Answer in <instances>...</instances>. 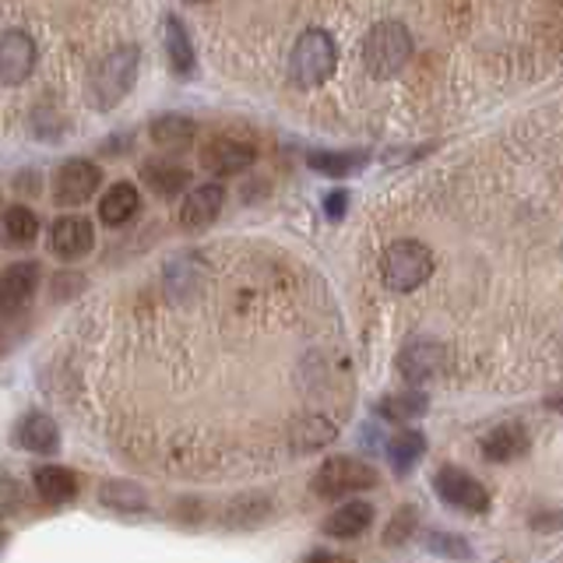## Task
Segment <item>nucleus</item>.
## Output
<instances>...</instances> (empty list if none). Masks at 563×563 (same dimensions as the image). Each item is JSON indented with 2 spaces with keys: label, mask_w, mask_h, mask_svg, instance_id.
Returning <instances> with one entry per match:
<instances>
[{
  "label": "nucleus",
  "mask_w": 563,
  "mask_h": 563,
  "mask_svg": "<svg viewBox=\"0 0 563 563\" xmlns=\"http://www.w3.org/2000/svg\"><path fill=\"white\" fill-rule=\"evenodd\" d=\"M137 64H141V49L131 43H123L96 60L92 75H88V99H92L96 110L106 113L131 96L134 78H137Z\"/></svg>",
  "instance_id": "f257e3e1"
},
{
  "label": "nucleus",
  "mask_w": 563,
  "mask_h": 563,
  "mask_svg": "<svg viewBox=\"0 0 563 563\" xmlns=\"http://www.w3.org/2000/svg\"><path fill=\"white\" fill-rule=\"evenodd\" d=\"M334 67H339V46H334V35L324 29H307L296 40L289 53V78L299 88H317L324 85Z\"/></svg>",
  "instance_id": "f03ea898"
},
{
  "label": "nucleus",
  "mask_w": 563,
  "mask_h": 563,
  "mask_svg": "<svg viewBox=\"0 0 563 563\" xmlns=\"http://www.w3.org/2000/svg\"><path fill=\"white\" fill-rule=\"evenodd\" d=\"M412 57V32L401 22H377L363 40V67L374 78H395Z\"/></svg>",
  "instance_id": "7ed1b4c3"
},
{
  "label": "nucleus",
  "mask_w": 563,
  "mask_h": 563,
  "mask_svg": "<svg viewBox=\"0 0 563 563\" xmlns=\"http://www.w3.org/2000/svg\"><path fill=\"white\" fill-rule=\"evenodd\" d=\"M384 286L391 292H416L433 275V254L419 240H395L380 257Z\"/></svg>",
  "instance_id": "20e7f679"
},
{
  "label": "nucleus",
  "mask_w": 563,
  "mask_h": 563,
  "mask_svg": "<svg viewBox=\"0 0 563 563\" xmlns=\"http://www.w3.org/2000/svg\"><path fill=\"white\" fill-rule=\"evenodd\" d=\"M380 483L377 468L363 462V457H352V454H334L328 462L313 472V493L324 500H342L352 497V493H363V489H374Z\"/></svg>",
  "instance_id": "39448f33"
},
{
  "label": "nucleus",
  "mask_w": 563,
  "mask_h": 563,
  "mask_svg": "<svg viewBox=\"0 0 563 563\" xmlns=\"http://www.w3.org/2000/svg\"><path fill=\"white\" fill-rule=\"evenodd\" d=\"M433 489H437V497L444 500L448 507L465 510V515H486V510H489V493H486V486L475 479L472 472L457 468V465L437 468Z\"/></svg>",
  "instance_id": "423d86ee"
},
{
  "label": "nucleus",
  "mask_w": 563,
  "mask_h": 563,
  "mask_svg": "<svg viewBox=\"0 0 563 563\" xmlns=\"http://www.w3.org/2000/svg\"><path fill=\"white\" fill-rule=\"evenodd\" d=\"M102 184V169L88 158H67V163L53 176V201L70 208V205H85Z\"/></svg>",
  "instance_id": "0eeeda50"
},
{
  "label": "nucleus",
  "mask_w": 563,
  "mask_h": 563,
  "mask_svg": "<svg viewBox=\"0 0 563 563\" xmlns=\"http://www.w3.org/2000/svg\"><path fill=\"white\" fill-rule=\"evenodd\" d=\"M35 60H40V49L35 40L22 29H8L0 35V81L4 85H22L32 78Z\"/></svg>",
  "instance_id": "6e6552de"
},
{
  "label": "nucleus",
  "mask_w": 563,
  "mask_h": 563,
  "mask_svg": "<svg viewBox=\"0 0 563 563\" xmlns=\"http://www.w3.org/2000/svg\"><path fill=\"white\" fill-rule=\"evenodd\" d=\"M448 366V349L433 339H412L398 352V374L409 384H427L444 374Z\"/></svg>",
  "instance_id": "1a4fd4ad"
},
{
  "label": "nucleus",
  "mask_w": 563,
  "mask_h": 563,
  "mask_svg": "<svg viewBox=\"0 0 563 563\" xmlns=\"http://www.w3.org/2000/svg\"><path fill=\"white\" fill-rule=\"evenodd\" d=\"M40 264L35 261H18L11 268L0 272V317H14L22 313V307L40 289Z\"/></svg>",
  "instance_id": "9d476101"
},
{
  "label": "nucleus",
  "mask_w": 563,
  "mask_h": 563,
  "mask_svg": "<svg viewBox=\"0 0 563 563\" xmlns=\"http://www.w3.org/2000/svg\"><path fill=\"white\" fill-rule=\"evenodd\" d=\"M49 246L60 261H81L96 246V229L81 216L57 219L49 229Z\"/></svg>",
  "instance_id": "9b49d317"
},
{
  "label": "nucleus",
  "mask_w": 563,
  "mask_h": 563,
  "mask_svg": "<svg viewBox=\"0 0 563 563\" xmlns=\"http://www.w3.org/2000/svg\"><path fill=\"white\" fill-rule=\"evenodd\" d=\"M528 448H532V437L521 427V422H500L483 437V454L486 462L493 465H504V462H515V457H525Z\"/></svg>",
  "instance_id": "f8f14e48"
},
{
  "label": "nucleus",
  "mask_w": 563,
  "mask_h": 563,
  "mask_svg": "<svg viewBox=\"0 0 563 563\" xmlns=\"http://www.w3.org/2000/svg\"><path fill=\"white\" fill-rule=\"evenodd\" d=\"M141 184H145L158 198H180L190 187V169L176 158H148L141 166Z\"/></svg>",
  "instance_id": "ddd939ff"
},
{
  "label": "nucleus",
  "mask_w": 563,
  "mask_h": 563,
  "mask_svg": "<svg viewBox=\"0 0 563 563\" xmlns=\"http://www.w3.org/2000/svg\"><path fill=\"white\" fill-rule=\"evenodd\" d=\"M254 158H257V152L251 145H243V141H229V137L211 141V145L201 152L205 169L216 173V176H236L243 169H251Z\"/></svg>",
  "instance_id": "4468645a"
},
{
  "label": "nucleus",
  "mask_w": 563,
  "mask_h": 563,
  "mask_svg": "<svg viewBox=\"0 0 563 563\" xmlns=\"http://www.w3.org/2000/svg\"><path fill=\"white\" fill-rule=\"evenodd\" d=\"M225 205V187L222 184H201L194 187L187 198H184V208H180V222L184 229H205L219 219V211Z\"/></svg>",
  "instance_id": "2eb2a0df"
},
{
  "label": "nucleus",
  "mask_w": 563,
  "mask_h": 563,
  "mask_svg": "<svg viewBox=\"0 0 563 563\" xmlns=\"http://www.w3.org/2000/svg\"><path fill=\"white\" fill-rule=\"evenodd\" d=\"M14 444L32 451V454H53L60 448V430L46 412H29L14 427Z\"/></svg>",
  "instance_id": "dca6fc26"
},
{
  "label": "nucleus",
  "mask_w": 563,
  "mask_h": 563,
  "mask_svg": "<svg viewBox=\"0 0 563 563\" xmlns=\"http://www.w3.org/2000/svg\"><path fill=\"white\" fill-rule=\"evenodd\" d=\"M163 46H166V60H169L173 75L176 78H190L194 75V43H190V32L184 29V22L176 14H166Z\"/></svg>",
  "instance_id": "f3484780"
},
{
  "label": "nucleus",
  "mask_w": 563,
  "mask_h": 563,
  "mask_svg": "<svg viewBox=\"0 0 563 563\" xmlns=\"http://www.w3.org/2000/svg\"><path fill=\"white\" fill-rule=\"evenodd\" d=\"M137 211H141V190L134 184H128V180L113 184L110 190H106V198L99 201V219L106 225H113V229L128 225Z\"/></svg>",
  "instance_id": "a211bd4d"
},
{
  "label": "nucleus",
  "mask_w": 563,
  "mask_h": 563,
  "mask_svg": "<svg viewBox=\"0 0 563 563\" xmlns=\"http://www.w3.org/2000/svg\"><path fill=\"white\" fill-rule=\"evenodd\" d=\"M369 525H374V507H369L366 500H349L339 510H331V518L324 521V536H331V539H360Z\"/></svg>",
  "instance_id": "6ab92c4d"
},
{
  "label": "nucleus",
  "mask_w": 563,
  "mask_h": 563,
  "mask_svg": "<svg viewBox=\"0 0 563 563\" xmlns=\"http://www.w3.org/2000/svg\"><path fill=\"white\" fill-rule=\"evenodd\" d=\"M194 131H198V128H194V120L180 117V113H163V117H155L148 123V137L163 152H184V148H190Z\"/></svg>",
  "instance_id": "aec40b11"
},
{
  "label": "nucleus",
  "mask_w": 563,
  "mask_h": 563,
  "mask_svg": "<svg viewBox=\"0 0 563 563\" xmlns=\"http://www.w3.org/2000/svg\"><path fill=\"white\" fill-rule=\"evenodd\" d=\"M35 489H40V497L46 504H67V500H75L78 497V475L64 468V465H40L35 468Z\"/></svg>",
  "instance_id": "412c9836"
},
{
  "label": "nucleus",
  "mask_w": 563,
  "mask_h": 563,
  "mask_svg": "<svg viewBox=\"0 0 563 563\" xmlns=\"http://www.w3.org/2000/svg\"><path fill=\"white\" fill-rule=\"evenodd\" d=\"M422 454H427V437L419 430H398L391 440H387V462H391V468L398 475H409L419 465Z\"/></svg>",
  "instance_id": "4be33fe9"
},
{
  "label": "nucleus",
  "mask_w": 563,
  "mask_h": 563,
  "mask_svg": "<svg viewBox=\"0 0 563 563\" xmlns=\"http://www.w3.org/2000/svg\"><path fill=\"white\" fill-rule=\"evenodd\" d=\"M268 518H272V500L264 497V493H246V497H236L222 515V521L229 528H254Z\"/></svg>",
  "instance_id": "5701e85b"
},
{
  "label": "nucleus",
  "mask_w": 563,
  "mask_h": 563,
  "mask_svg": "<svg viewBox=\"0 0 563 563\" xmlns=\"http://www.w3.org/2000/svg\"><path fill=\"white\" fill-rule=\"evenodd\" d=\"M430 409V398L422 395V391H398V395H387L380 405H377V412L387 419V422H412L419 416H427Z\"/></svg>",
  "instance_id": "b1692460"
},
{
  "label": "nucleus",
  "mask_w": 563,
  "mask_h": 563,
  "mask_svg": "<svg viewBox=\"0 0 563 563\" xmlns=\"http://www.w3.org/2000/svg\"><path fill=\"white\" fill-rule=\"evenodd\" d=\"M369 152H307V166L324 176H352L366 166Z\"/></svg>",
  "instance_id": "393cba45"
},
{
  "label": "nucleus",
  "mask_w": 563,
  "mask_h": 563,
  "mask_svg": "<svg viewBox=\"0 0 563 563\" xmlns=\"http://www.w3.org/2000/svg\"><path fill=\"white\" fill-rule=\"evenodd\" d=\"M289 437H292V451H317V448H324L328 440H334V422L324 416H303V419H296Z\"/></svg>",
  "instance_id": "a878e982"
},
{
  "label": "nucleus",
  "mask_w": 563,
  "mask_h": 563,
  "mask_svg": "<svg viewBox=\"0 0 563 563\" xmlns=\"http://www.w3.org/2000/svg\"><path fill=\"white\" fill-rule=\"evenodd\" d=\"M0 229H4V240L11 246H29L35 236H40V219H35L32 208L14 205V208L4 211V219H0Z\"/></svg>",
  "instance_id": "bb28decb"
},
{
  "label": "nucleus",
  "mask_w": 563,
  "mask_h": 563,
  "mask_svg": "<svg viewBox=\"0 0 563 563\" xmlns=\"http://www.w3.org/2000/svg\"><path fill=\"white\" fill-rule=\"evenodd\" d=\"M99 500L110 507V510H123V515H134V510H145L148 507V497H145V489L134 486V483H106L99 489Z\"/></svg>",
  "instance_id": "cd10ccee"
},
{
  "label": "nucleus",
  "mask_w": 563,
  "mask_h": 563,
  "mask_svg": "<svg viewBox=\"0 0 563 563\" xmlns=\"http://www.w3.org/2000/svg\"><path fill=\"white\" fill-rule=\"evenodd\" d=\"M422 545H427L433 556H444V560H472V545L454 532H427L422 536Z\"/></svg>",
  "instance_id": "c85d7f7f"
},
{
  "label": "nucleus",
  "mask_w": 563,
  "mask_h": 563,
  "mask_svg": "<svg viewBox=\"0 0 563 563\" xmlns=\"http://www.w3.org/2000/svg\"><path fill=\"white\" fill-rule=\"evenodd\" d=\"M416 507H401L398 515L391 518V525H387V532H384V542L387 545H401L405 539H412L416 532Z\"/></svg>",
  "instance_id": "c756f323"
},
{
  "label": "nucleus",
  "mask_w": 563,
  "mask_h": 563,
  "mask_svg": "<svg viewBox=\"0 0 563 563\" xmlns=\"http://www.w3.org/2000/svg\"><path fill=\"white\" fill-rule=\"evenodd\" d=\"M18 504H22V483H18L14 475L0 472V518L11 515Z\"/></svg>",
  "instance_id": "7c9ffc66"
},
{
  "label": "nucleus",
  "mask_w": 563,
  "mask_h": 563,
  "mask_svg": "<svg viewBox=\"0 0 563 563\" xmlns=\"http://www.w3.org/2000/svg\"><path fill=\"white\" fill-rule=\"evenodd\" d=\"M345 211H349V190H331L324 198V216L331 222H339V219H345Z\"/></svg>",
  "instance_id": "2f4dec72"
},
{
  "label": "nucleus",
  "mask_w": 563,
  "mask_h": 563,
  "mask_svg": "<svg viewBox=\"0 0 563 563\" xmlns=\"http://www.w3.org/2000/svg\"><path fill=\"white\" fill-rule=\"evenodd\" d=\"M303 563H356L352 556H342V553H328V550H317V553H310Z\"/></svg>",
  "instance_id": "473e14b6"
},
{
  "label": "nucleus",
  "mask_w": 563,
  "mask_h": 563,
  "mask_svg": "<svg viewBox=\"0 0 563 563\" xmlns=\"http://www.w3.org/2000/svg\"><path fill=\"white\" fill-rule=\"evenodd\" d=\"M553 525H563V515H556V518H532V528H553Z\"/></svg>",
  "instance_id": "72a5a7b5"
},
{
  "label": "nucleus",
  "mask_w": 563,
  "mask_h": 563,
  "mask_svg": "<svg viewBox=\"0 0 563 563\" xmlns=\"http://www.w3.org/2000/svg\"><path fill=\"white\" fill-rule=\"evenodd\" d=\"M4 539H8V532H4V525H0V550H4Z\"/></svg>",
  "instance_id": "f704fd0d"
},
{
  "label": "nucleus",
  "mask_w": 563,
  "mask_h": 563,
  "mask_svg": "<svg viewBox=\"0 0 563 563\" xmlns=\"http://www.w3.org/2000/svg\"><path fill=\"white\" fill-rule=\"evenodd\" d=\"M187 4H205V0H187Z\"/></svg>",
  "instance_id": "c9c22d12"
}]
</instances>
